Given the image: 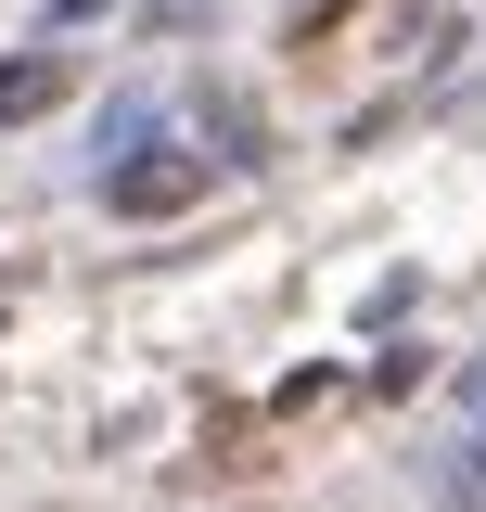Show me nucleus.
Returning a JSON list of instances; mask_svg holds the SVG:
<instances>
[{
	"label": "nucleus",
	"instance_id": "obj_1",
	"mask_svg": "<svg viewBox=\"0 0 486 512\" xmlns=\"http://www.w3.org/2000/svg\"><path fill=\"white\" fill-rule=\"evenodd\" d=\"M116 205H128V218H167V205H192V167H128Z\"/></svg>",
	"mask_w": 486,
	"mask_h": 512
},
{
	"label": "nucleus",
	"instance_id": "obj_2",
	"mask_svg": "<svg viewBox=\"0 0 486 512\" xmlns=\"http://www.w3.org/2000/svg\"><path fill=\"white\" fill-rule=\"evenodd\" d=\"M346 13H359V0H295V13H282V52H320Z\"/></svg>",
	"mask_w": 486,
	"mask_h": 512
},
{
	"label": "nucleus",
	"instance_id": "obj_3",
	"mask_svg": "<svg viewBox=\"0 0 486 512\" xmlns=\"http://www.w3.org/2000/svg\"><path fill=\"white\" fill-rule=\"evenodd\" d=\"M64 90V64H13V77H0V116H26V103H52Z\"/></svg>",
	"mask_w": 486,
	"mask_h": 512
},
{
	"label": "nucleus",
	"instance_id": "obj_4",
	"mask_svg": "<svg viewBox=\"0 0 486 512\" xmlns=\"http://www.w3.org/2000/svg\"><path fill=\"white\" fill-rule=\"evenodd\" d=\"M461 512H486V448H474V461H461Z\"/></svg>",
	"mask_w": 486,
	"mask_h": 512
}]
</instances>
